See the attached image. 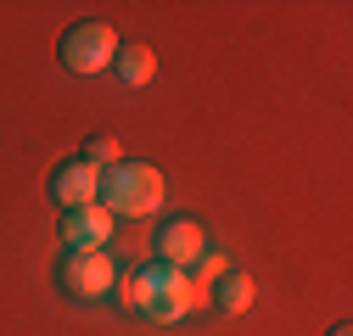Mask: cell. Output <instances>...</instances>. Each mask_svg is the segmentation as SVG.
I'll use <instances>...</instances> for the list:
<instances>
[{"mask_svg": "<svg viewBox=\"0 0 353 336\" xmlns=\"http://www.w3.org/2000/svg\"><path fill=\"white\" fill-rule=\"evenodd\" d=\"M118 303L129 314H141L152 325H180L191 319L196 308H208V286L191 280V269H168V264H141L135 275H118Z\"/></svg>", "mask_w": 353, "mask_h": 336, "instance_id": "6da1fadb", "label": "cell"}, {"mask_svg": "<svg viewBox=\"0 0 353 336\" xmlns=\"http://www.w3.org/2000/svg\"><path fill=\"white\" fill-rule=\"evenodd\" d=\"M163 174H157V168L152 162H112L107 168V174H101V207H107V213L112 219H146V213H157V207H163Z\"/></svg>", "mask_w": 353, "mask_h": 336, "instance_id": "7a4b0ae2", "label": "cell"}, {"mask_svg": "<svg viewBox=\"0 0 353 336\" xmlns=\"http://www.w3.org/2000/svg\"><path fill=\"white\" fill-rule=\"evenodd\" d=\"M57 286L73 303H107L118 291V269L107 252H62L57 258Z\"/></svg>", "mask_w": 353, "mask_h": 336, "instance_id": "3957f363", "label": "cell"}, {"mask_svg": "<svg viewBox=\"0 0 353 336\" xmlns=\"http://www.w3.org/2000/svg\"><path fill=\"white\" fill-rule=\"evenodd\" d=\"M112 56H118V34H112V23H96V17H90V23H73V28L62 34V67L79 73V78L107 73Z\"/></svg>", "mask_w": 353, "mask_h": 336, "instance_id": "277c9868", "label": "cell"}, {"mask_svg": "<svg viewBox=\"0 0 353 336\" xmlns=\"http://www.w3.org/2000/svg\"><path fill=\"white\" fill-rule=\"evenodd\" d=\"M101 196V174L84 157H68V162H57L51 168V202L62 207V213H73V207H90Z\"/></svg>", "mask_w": 353, "mask_h": 336, "instance_id": "5b68a950", "label": "cell"}, {"mask_svg": "<svg viewBox=\"0 0 353 336\" xmlns=\"http://www.w3.org/2000/svg\"><path fill=\"white\" fill-rule=\"evenodd\" d=\"M208 252V230H202V219H168L163 230H157V264H168V269H191L196 258Z\"/></svg>", "mask_w": 353, "mask_h": 336, "instance_id": "8992f818", "label": "cell"}, {"mask_svg": "<svg viewBox=\"0 0 353 336\" xmlns=\"http://www.w3.org/2000/svg\"><path fill=\"white\" fill-rule=\"evenodd\" d=\"M62 241H68V252H107V241H112V213H107L101 202L73 207V213H62Z\"/></svg>", "mask_w": 353, "mask_h": 336, "instance_id": "52a82bcc", "label": "cell"}, {"mask_svg": "<svg viewBox=\"0 0 353 336\" xmlns=\"http://www.w3.org/2000/svg\"><path fill=\"white\" fill-rule=\"evenodd\" d=\"M112 73L129 84V90H141V84H152V78H157V51H152V45H141V39H135V45H118Z\"/></svg>", "mask_w": 353, "mask_h": 336, "instance_id": "ba28073f", "label": "cell"}, {"mask_svg": "<svg viewBox=\"0 0 353 336\" xmlns=\"http://www.w3.org/2000/svg\"><path fill=\"white\" fill-rule=\"evenodd\" d=\"M252 297H258V291H252V280H247L241 269H230V275H219V280L208 286V303H219L225 314H247V308H252Z\"/></svg>", "mask_w": 353, "mask_h": 336, "instance_id": "9c48e42d", "label": "cell"}, {"mask_svg": "<svg viewBox=\"0 0 353 336\" xmlns=\"http://www.w3.org/2000/svg\"><path fill=\"white\" fill-rule=\"evenodd\" d=\"M219 275H230V252H219V246L208 241V252L191 264V280H196V286H213Z\"/></svg>", "mask_w": 353, "mask_h": 336, "instance_id": "30bf717a", "label": "cell"}, {"mask_svg": "<svg viewBox=\"0 0 353 336\" xmlns=\"http://www.w3.org/2000/svg\"><path fill=\"white\" fill-rule=\"evenodd\" d=\"M79 157L90 162L96 174H107L112 162H123V157H118V140H107V135H90V140H84V151H79Z\"/></svg>", "mask_w": 353, "mask_h": 336, "instance_id": "8fae6325", "label": "cell"}, {"mask_svg": "<svg viewBox=\"0 0 353 336\" xmlns=\"http://www.w3.org/2000/svg\"><path fill=\"white\" fill-rule=\"evenodd\" d=\"M331 336H353V330H347V325H336V330H331Z\"/></svg>", "mask_w": 353, "mask_h": 336, "instance_id": "7c38bea8", "label": "cell"}]
</instances>
